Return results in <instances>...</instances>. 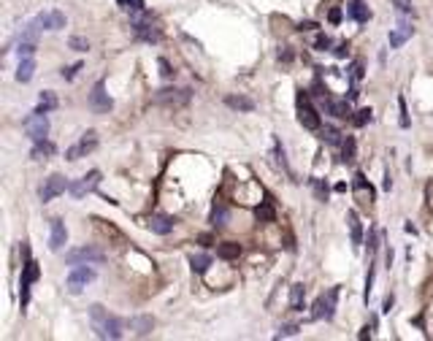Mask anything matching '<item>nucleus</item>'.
I'll list each match as a JSON object with an SVG mask.
<instances>
[{
  "instance_id": "f257e3e1",
  "label": "nucleus",
  "mask_w": 433,
  "mask_h": 341,
  "mask_svg": "<svg viewBox=\"0 0 433 341\" xmlns=\"http://www.w3.org/2000/svg\"><path fill=\"white\" fill-rule=\"evenodd\" d=\"M89 322H92V330L98 339H122V322H119L114 314H108V309H103L100 303L89 306Z\"/></svg>"
},
{
  "instance_id": "f03ea898",
  "label": "nucleus",
  "mask_w": 433,
  "mask_h": 341,
  "mask_svg": "<svg viewBox=\"0 0 433 341\" xmlns=\"http://www.w3.org/2000/svg\"><path fill=\"white\" fill-rule=\"evenodd\" d=\"M130 27H133V36L138 38V41H147V43H157L160 36H163L157 19L147 11H135L133 17H130Z\"/></svg>"
},
{
  "instance_id": "7ed1b4c3",
  "label": "nucleus",
  "mask_w": 433,
  "mask_h": 341,
  "mask_svg": "<svg viewBox=\"0 0 433 341\" xmlns=\"http://www.w3.org/2000/svg\"><path fill=\"white\" fill-rule=\"evenodd\" d=\"M336 300H339V287H330L328 295H320L311 306V320H333Z\"/></svg>"
},
{
  "instance_id": "20e7f679",
  "label": "nucleus",
  "mask_w": 433,
  "mask_h": 341,
  "mask_svg": "<svg viewBox=\"0 0 433 341\" xmlns=\"http://www.w3.org/2000/svg\"><path fill=\"white\" fill-rule=\"evenodd\" d=\"M38 277H41L38 263L27 257V260H24V265H22V282H19V303H22V309L27 306V300H30V284L38 282Z\"/></svg>"
},
{
  "instance_id": "39448f33",
  "label": "nucleus",
  "mask_w": 433,
  "mask_h": 341,
  "mask_svg": "<svg viewBox=\"0 0 433 341\" xmlns=\"http://www.w3.org/2000/svg\"><path fill=\"white\" fill-rule=\"evenodd\" d=\"M24 130H27V135H30V141H33V144L46 141V135H49V119H46V114L33 111L27 119H24Z\"/></svg>"
},
{
  "instance_id": "423d86ee",
  "label": "nucleus",
  "mask_w": 433,
  "mask_h": 341,
  "mask_svg": "<svg viewBox=\"0 0 433 341\" xmlns=\"http://www.w3.org/2000/svg\"><path fill=\"white\" fill-rule=\"evenodd\" d=\"M106 255L95 247H79V249H70L65 255V263L68 265H92V263H103Z\"/></svg>"
},
{
  "instance_id": "0eeeda50",
  "label": "nucleus",
  "mask_w": 433,
  "mask_h": 341,
  "mask_svg": "<svg viewBox=\"0 0 433 341\" xmlns=\"http://www.w3.org/2000/svg\"><path fill=\"white\" fill-rule=\"evenodd\" d=\"M87 103H89V108H92L95 114H108V111H111L114 100L108 98V92H106V82H103V79L95 82V87H92V92H89Z\"/></svg>"
},
{
  "instance_id": "6e6552de",
  "label": "nucleus",
  "mask_w": 433,
  "mask_h": 341,
  "mask_svg": "<svg viewBox=\"0 0 433 341\" xmlns=\"http://www.w3.org/2000/svg\"><path fill=\"white\" fill-rule=\"evenodd\" d=\"M298 122L303 125L306 130H320V114H317V108L309 103L303 89L298 92Z\"/></svg>"
},
{
  "instance_id": "1a4fd4ad",
  "label": "nucleus",
  "mask_w": 433,
  "mask_h": 341,
  "mask_svg": "<svg viewBox=\"0 0 433 341\" xmlns=\"http://www.w3.org/2000/svg\"><path fill=\"white\" fill-rule=\"evenodd\" d=\"M92 279H95V271L89 268V265H76V268L68 274V293L70 295H79L89 282H92Z\"/></svg>"
},
{
  "instance_id": "9d476101",
  "label": "nucleus",
  "mask_w": 433,
  "mask_h": 341,
  "mask_svg": "<svg viewBox=\"0 0 433 341\" xmlns=\"http://www.w3.org/2000/svg\"><path fill=\"white\" fill-rule=\"evenodd\" d=\"M95 147H98V133H95V130H87V133L79 138V144H73V147L65 152V160L73 163V160H79V157H87Z\"/></svg>"
},
{
  "instance_id": "9b49d317",
  "label": "nucleus",
  "mask_w": 433,
  "mask_h": 341,
  "mask_svg": "<svg viewBox=\"0 0 433 341\" xmlns=\"http://www.w3.org/2000/svg\"><path fill=\"white\" fill-rule=\"evenodd\" d=\"M70 184L65 182L60 173H52L49 179H43V184H41V190H38V198L43 200V203H49V200H54L57 195H63L65 190H68Z\"/></svg>"
},
{
  "instance_id": "f8f14e48",
  "label": "nucleus",
  "mask_w": 433,
  "mask_h": 341,
  "mask_svg": "<svg viewBox=\"0 0 433 341\" xmlns=\"http://www.w3.org/2000/svg\"><path fill=\"white\" fill-rule=\"evenodd\" d=\"M98 184H100V170H89L87 176L76 179V182L70 184L68 192L73 195V198H84V195H89L92 190H98Z\"/></svg>"
},
{
  "instance_id": "ddd939ff",
  "label": "nucleus",
  "mask_w": 433,
  "mask_h": 341,
  "mask_svg": "<svg viewBox=\"0 0 433 341\" xmlns=\"http://www.w3.org/2000/svg\"><path fill=\"white\" fill-rule=\"evenodd\" d=\"M65 244H68V228H65V222L60 217H54L52 222H49V249H52V252H60Z\"/></svg>"
},
{
  "instance_id": "4468645a",
  "label": "nucleus",
  "mask_w": 433,
  "mask_h": 341,
  "mask_svg": "<svg viewBox=\"0 0 433 341\" xmlns=\"http://www.w3.org/2000/svg\"><path fill=\"white\" fill-rule=\"evenodd\" d=\"M190 89H171V87H165V89H160L157 92V103H163V106H184L190 100Z\"/></svg>"
},
{
  "instance_id": "2eb2a0df",
  "label": "nucleus",
  "mask_w": 433,
  "mask_h": 341,
  "mask_svg": "<svg viewBox=\"0 0 433 341\" xmlns=\"http://www.w3.org/2000/svg\"><path fill=\"white\" fill-rule=\"evenodd\" d=\"M414 36V27L411 24H406V22H401L398 27H392L390 30V36H387V41H390V49H398V46H404L409 38Z\"/></svg>"
},
{
  "instance_id": "dca6fc26",
  "label": "nucleus",
  "mask_w": 433,
  "mask_h": 341,
  "mask_svg": "<svg viewBox=\"0 0 433 341\" xmlns=\"http://www.w3.org/2000/svg\"><path fill=\"white\" fill-rule=\"evenodd\" d=\"M322 100H325V111L333 114L336 119H352L349 100H333V98H322Z\"/></svg>"
},
{
  "instance_id": "f3484780",
  "label": "nucleus",
  "mask_w": 433,
  "mask_h": 341,
  "mask_svg": "<svg viewBox=\"0 0 433 341\" xmlns=\"http://www.w3.org/2000/svg\"><path fill=\"white\" fill-rule=\"evenodd\" d=\"M38 22H41L43 30H63L65 24H68V19H65L63 11H46V14H38Z\"/></svg>"
},
{
  "instance_id": "a211bd4d",
  "label": "nucleus",
  "mask_w": 433,
  "mask_h": 341,
  "mask_svg": "<svg viewBox=\"0 0 433 341\" xmlns=\"http://www.w3.org/2000/svg\"><path fill=\"white\" fill-rule=\"evenodd\" d=\"M346 17L355 19L357 24H366L371 19V11H368V6H366L363 0H349V3H346Z\"/></svg>"
},
{
  "instance_id": "6ab92c4d",
  "label": "nucleus",
  "mask_w": 433,
  "mask_h": 341,
  "mask_svg": "<svg viewBox=\"0 0 433 341\" xmlns=\"http://www.w3.org/2000/svg\"><path fill=\"white\" fill-rule=\"evenodd\" d=\"M346 225H349V238H352V247L360 249L363 244V228H360V219H357V212H346Z\"/></svg>"
},
{
  "instance_id": "aec40b11",
  "label": "nucleus",
  "mask_w": 433,
  "mask_h": 341,
  "mask_svg": "<svg viewBox=\"0 0 433 341\" xmlns=\"http://www.w3.org/2000/svg\"><path fill=\"white\" fill-rule=\"evenodd\" d=\"M149 230L157 235H168L171 230H173V219L165 217V214H154L152 219H149Z\"/></svg>"
},
{
  "instance_id": "412c9836",
  "label": "nucleus",
  "mask_w": 433,
  "mask_h": 341,
  "mask_svg": "<svg viewBox=\"0 0 433 341\" xmlns=\"http://www.w3.org/2000/svg\"><path fill=\"white\" fill-rule=\"evenodd\" d=\"M130 328H133V333L138 336V339H144V336L152 333L154 320H152V317H147V314H141V317H133V320H130Z\"/></svg>"
},
{
  "instance_id": "4be33fe9",
  "label": "nucleus",
  "mask_w": 433,
  "mask_h": 341,
  "mask_svg": "<svg viewBox=\"0 0 433 341\" xmlns=\"http://www.w3.org/2000/svg\"><path fill=\"white\" fill-rule=\"evenodd\" d=\"M33 73H35V60L33 57H22L19 60V68H17V82L27 84L30 79H33Z\"/></svg>"
},
{
  "instance_id": "5701e85b",
  "label": "nucleus",
  "mask_w": 433,
  "mask_h": 341,
  "mask_svg": "<svg viewBox=\"0 0 433 341\" xmlns=\"http://www.w3.org/2000/svg\"><path fill=\"white\" fill-rule=\"evenodd\" d=\"M60 106V100H57V95L52 92V89H43L41 92V100H38V106H35V111H41V114H49V111H54V108Z\"/></svg>"
},
{
  "instance_id": "b1692460",
  "label": "nucleus",
  "mask_w": 433,
  "mask_h": 341,
  "mask_svg": "<svg viewBox=\"0 0 433 341\" xmlns=\"http://www.w3.org/2000/svg\"><path fill=\"white\" fill-rule=\"evenodd\" d=\"M228 217H230V209L225 206V203H214V206H211V217H209V222L214 225V228H222V225L228 222Z\"/></svg>"
},
{
  "instance_id": "393cba45",
  "label": "nucleus",
  "mask_w": 433,
  "mask_h": 341,
  "mask_svg": "<svg viewBox=\"0 0 433 341\" xmlns=\"http://www.w3.org/2000/svg\"><path fill=\"white\" fill-rule=\"evenodd\" d=\"M255 217H258V222H274V219H276V209H274V203H271V198H265L263 203L255 209Z\"/></svg>"
},
{
  "instance_id": "a878e982",
  "label": "nucleus",
  "mask_w": 433,
  "mask_h": 341,
  "mask_svg": "<svg viewBox=\"0 0 433 341\" xmlns=\"http://www.w3.org/2000/svg\"><path fill=\"white\" fill-rule=\"evenodd\" d=\"M303 298H306V287L303 284H293V287H290V309H293V312H301V309H303Z\"/></svg>"
},
{
  "instance_id": "bb28decb",
  "label": "nucleus",
  "mask_w": 433,
  "mask_h": 341,
  "mask_svg": "<svg viewBox=\"0 0 433 341\" xmlns=\"http://www.w3.org/2000/svg\"><path fill=\"white\" fill-rule=\"evenodd\" d=\"M355 157H357L355 138H352V135H346L344 144H341V163H344V165H352V163H355Z\"/></svg>"
},
{
  "instance_id": "cd10ccee",
  "label": "nucleus",
  "mask_w": 433,
  "mask_h": 341,
  "mask_svg": "<svg viewBox=\"0 0 433 341\" xmlns=\"http://www.w3.org/2000/svg\"><path fill=\"white\" fill-rule=\"evenodd\" d=\"M225 103H228L230 108H236V111H252V108H255V103H252L249 98H244V95H228Z\"/></svg>"
},
{
  "instance_id": "c85d7f7f",
  "label": "nucleus",
  "mask_w": 433,
  "mask_h": 341,
  "mask_svg": "<svg viewBox=\"0 0 433 341\" xmlns=\"http://www.w3.org/2000/svg\"><path fill=\"white\" fill-rule=\"evenodd\" d=\"M216 255L222 260H236L241 255V244H236V241H225V244H219L216 247Z\"/></svg>"
},
{
  "instance_id": "c756f323",
  "label": "nucleus",
  "mask_w": 433,
  "mask_h": 341,
  "mask_svg": "<svg viewBox=\"0 0 433 341\" xmlns=\"http://www.w3.org/2000/svg\"><path fill=\"white\" fill-rule=\"evenodd\" d=\"M320 138L328 147H339V144H344V138H341V130H336V128H322L320 130Z\"/></svg>"
},
{
  "instance_id": "7c9ffc66",
  "label": "nucleus",
  "mask_w": 433,
  "mask_h": 341,
  "mask_svg": "<svg viewBox=\"0 0 433 341\" xmlns=\"http://www.w3.org/2000/svg\"><path fill=\"white\" fill-rule=\"evenodd\" d=\"M49 154H54V144H49V141H38L33 147V152H30V157L33 160H46Z\"/></svg>"
},
{
  "instance_id": "2f4dec72",
  "label": "nucleus",
  "mask_w": 433,
  "mask_h": 341,
  "mask_svg": "<svg viewBox=\"0 0 433 341\" xmlns=\"http://www.w3.org/2000/svg\"><path fill=\"white\" fill-rule=\"evenodd\" d=\"M190 265H193L195 274H206L209 265H211V257L209 255H193V257H190Z\"/></svg>"
},
{
  "instance_id": "473e14b6",
  "label": "nucleus",
  "mask_w": 433,
  "mask_h": 341,
  "mask_svg": "<svg viewBox=\"0 0 433 341\" xmlns=\"http://www.w3.org/2000/svg\"><path fill=\"white\" fill-rule=\"evenodd\" d=\"M38 30H43V27H41V22H38V19H33V22H30L27 27H24L22 41H33V43H35V38H38Z\"/></svg>"
},
{
  "instance_id": "72a5a7b5",
  "label": "nucleus",
  "mask_w": 433,
  "mask_h": 341,
  "mask_svg": "<svg viewBox=\"0 0 433 341\" xmlns=\"http://www.w3.org/2000/svg\"><path fill=\"white\" fill-rule=\"evenodd\" d=\"M371 119H374V111L371 108H360V111H355V117H352V122L357 125V128H363V125H368Z\"/></svg>"
},
{
  "instance_id": "f704fd0d",
  "label": "nucleus",
  "mask_w": 433,
  "mask_h": 341,
  "mask_svg": "<svg viewBox=\"0 0 433 341\" xmlns=\"http://www.w3.org/2000/svg\"><path fill=\"white\" fill-rule=\"evenodd\" d=\"M311 187H314V195H317V200H328V184L322 182V179H311Z\"/></svg>"
},
{
  "instance_id": "c9c22d12",
  "label": "nucleus",
  "mask_w": 433,
  "mask_h": 341,
  "mask_svg": "<svg viewBox=\"0 0 433 341\" xmlns=\"http://www.w3.org/2000/svg\"><path fill=\"white\" fill-rule=\"evenodd\" d=\"M119 8H125V11L135 14V11H144V0H117Z\"/></svg>"
},
{
  "instance_id": "e433bc0d",
  "label": "nucleus",
  "mask_w": 433,
  "mask_h": 341,
  "mask_svg": "<svg viewBox=\"0 0 433 341\" xmlns=\"http://www.w3.org/2000/svg\"><path fill=\"white\" fill-rule=\"evenodd\" d=\"M392 6L398 14H406V17H414V6H411V0H392Z\"/></svg>"
},
{
  "instance_id": "4c0bfd02",
  "label": "nucleus",
  "mask_w": 433,
  "mask_h": 341,
  "mask_svg": "<svg viewBox=\"0 0 433 341\" xmlns=\"http://www.w3.org/2000/svg\"><path fill=\"white\" fill-rule=\"evenodd\" d=\"M68 46L73 49V52H87V49H89V41H87V38H82V36H73V38L68 41Z\"/></svg>"
},
{
  "instance_id": "58836bf2",
  "label": "nucleus",
  "mask_w": 433,
  "mask_h": 341,
  "mask_svg": "<svg viewBox=\"0 0 433 341\" xmlns=\"http://www.w3.org/2000/svg\"><path fill=\"white\" fill-rule=\"evenodd\" d=\"M33 52H35V43L33 41H19V49H17L19 60H22V57H33Z\"/></svg>"
},
{
  "instance_id": "ea45409f",
  "label": "nucleus",
  "mask_w": 433,
  "mask_h": 341,
  "mask_svg": "<svg viewBox=\"0 0 433 341\" xmlns=\"http://www.w3.org/2000/svg\"><path fill=\"white\" fill-rule=\"evenodd\" d=\"M349 79H352V84L363 79V63H352V68H349Z\"/></svg>"
},
{
  "instance_id": "a19ab883",
  "label": "nucleus",
  "mask_w": 433,
  "mask_h": 341,
  "mask_svg": "<svg viewBox=\"0 0 433 341\" xmlns=\"http://www.w3.org/2000/svg\"><path fill=\"white\" fill-rule=\"evenodd\" d=\"M274 157H276V163L281 165V168L287 170V160H284V149H281V144L279 141H274Z\"/></svg>"
},
{
  "instance_id": "79ce46f5",
  "label": "nucleus",
  "mask_w": 433,
  "mask_h": 341,
  "mask_svg": "<svg viewBox=\"0 0 433 341\" xmlns=\"http://www.w3.org/2000/svg\"><path fill=\"white\" fill-rule=\"evenodd\" d=\"M398 106H401V128H409V114H406V100H404V95H398Z\"/></svg>"
},
{
  "instance_id": "37998d69",
  "label": "nucleus",
  "mask_w": 433,
  "mask_h": 341,
  "mask_svg": "<svg viewBox=\"0 0 433 341\" xmlns=\"http://www.w3.org/2000/svg\"><path fill=\"white\" fill-rule=\"evenodd\" d=\"M352 187H355V190H371V184L366 182L363 173H355V182H352ZM371 192H374V190H371Z\"/></svg>"
},
{
  "instance_id": "c03bdc74",
  "label": "nucleus",
  "mask_w": 433,
  "mask_h": 341,
  "mask_svg": "<svg viewBox=\"0 0 433 341\" xmlns=\"http://www.w3.org/2000/svg\"><path fill=\"white\" fill-rule=\"evenodd\" d=\"M82 71V63H76V65H70V68H63V79L65 82H70V79L76 76V73Z\"/></svg>"
},
{
  "instance_id": "a18cd8bd",
  "label": "nucleus",
  "mask_w": 433,
  "mask_h": 341,
  "mask_svg": "<svg viewBox=\"0 0 433 341\" xmlns=\"http://www.w3.org/2000/svg\"><path fill=\"white\" fill-rule=\"evenodd\" d=\"M298 333V325H284V328L276 333V339H287V336H295Z\"/></svg>"
},
{
  "instance_id": "49530a36",
  "label": "nucleus",
  "mask_w": 433,
  "mask_h": 341,
  "mask_svg": "<svg viewBox=\"0 0 433 341\" xmlns=\"http://www.w3.org/2000/svg\"><path fill=\"white\" fill-rule=\"evenodd\" d=\"M330 43H333V41H330V38H328V36H317V41H314V46H317V49H320V52H325V49H330Z\"/></svg>"
},
{
  "instance_id": "de8ad7c7",
  "label": "nucleus",
  "mask_w": 433,
  "mask_h": 341,
  "mask_svg": "<svg viewBox=\"0 0 433 341\" xmlns=\"http://www.w3.org/2000/svg\"><path fill=\"white\" fill-rule=\"evenodd\" d=\"M157 65H160V73H163V76H165V79H168V76H173V71H171V65H168V60H160V63H157Z\"/></svg>"
},
{
  "instance_id": "09e8293b",
  "label": "nucleus",
  "mask_w": 433,
  "mask_h": 341,
  "mask_svg": "<svg viewBox=\"0 0 433 341\" xmlns=\"http://www.w3.org/2000/svg\"><path fill=\"white\" fill-rule=\"evenodd\" d=\"M328 19H330V22H333V24H339V22H341V8H330Z\"/></svg>"
},
{
  "instance_id": "8fccbe9b",
  "label": "nucleus",
  "mask_w": 433,
  "mask_h": 341,
  "mask_svg": "<svg viewBox=\"0 0 433 341\" xmlns=\"http://www.w3.org/2000/svg\"><path fill=\"white\" fill-rule=\"evenodd\" d=\"M333 54H336V57H346V54H349V46H346V43H339Z\"/></svg>"
},
{
  "instance_id": "3c124183",
  "label": "nucleus",
  "mask_w": 433,
  "mask_h": 341,
  "mask_svg": "<svg viewBox=\"0 0 433 341\" xmlns=\"http://www.w3.org/2000/svg\"><path fill=\"white\" fill-rule=\"evenodd\" d=\"M390 187H392V179H390V173H385V190L390 192Z\"/></svg>"
},
{
  "instance_id": "603ef678",
  "label": "nucleus",
  "mask_w": 433,
  "mask_h": 341,
  "mask_svg": "<svg viewBox=\"0 0 433 341\" xmlns=\"http://www.w3.org/2000/svg\"><path fill=\"white\" fill-rule=\"evenodd\" d=\"M311 27H317V24H314V22H301L298 30H311Z\"/></svg>"
},
{
  "instance_id": "864d4df0",
  "label": "nucleus",
  "mask_w": 433,
  "mask_h": 341,
  "mask_svg": "<svg viewBox=\"0 0 433 341\" xmlns=\"http://www.w3.org/2000/svg\"><path fill=\"white\" fill-rule=\"evenodd\" d=\"M390 306H392V295H387L385 298V312H390Z\"/></svg>"
}]
</instances>
